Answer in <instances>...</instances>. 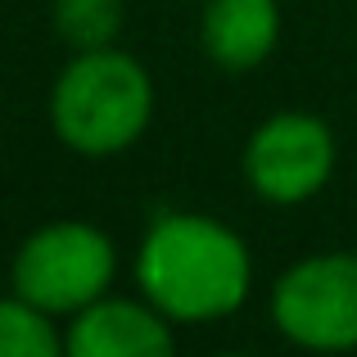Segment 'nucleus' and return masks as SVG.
I'll list each match as a JSON object with an SVG mask.
<instances>
[{
  "instance_id": "f03ea898",
  "label": "nucleus",
  "mask_w": 357,
  "mask_h": 357,
  "mask_svg": "<svg viewBox=\"0 0 357 357\" xmlns=\"http://www.w3.org/2000/svg\"><path fill=\"white\" fill-rule=\"evenodd\" d=\"M154 118V82L118 45L77 50L50 91V122L73 154L109 158L131 149Z\"/></svg>"
},
{
  "instance_id": "423d86ee",
  "label": "nucleus",
  "mask_w": 357,
  "mask_h": 357,
  "mask_svg": "<svg viewBox=\"0 0 357 357\" xmlns=\"http://www.w3.org/2000/svg\"><path fill=\"white\" fill-rule=\"evenodd\" d=\"M172 321L149 298H96L73 312V326L63 335V349L73 357H163L172 353Z\"/></svg>"
},
{
  "instance_id": "f257e3e1",
  "label": "nucleus",
  "mask_w": 357,
  "mask_h": 357,
  "mask_svg": "<svg viewBox=\"0 0 357 357\" xmlns=\"http://www.w3.org/2000/svg\"><path fill=\"white\" fill-rule=\"evenodd\" d=\"M136 280L167 321H218L249 298L253 262L231 227L199 213H158L136 253Z\"/></svg>"
},
{
  "instance_id": "7ed1b4c3",
  "label": "nucleus",
  "mask_w": 357,
  "mask_h": 357,
  "mask_svg": "<svg viewBox=\"0 0 357 357\" xmlns=\"http://www.w3.org/2000/svg\"><path fill=\"white\" fill-rule=\"evenodd\" d=\"M114 280V240L91 222H50L14 253V294L50 317H73L105 298Z\"/></svg>"
},
{
  "instance_id": "20e7f679",
  "label": "nucleus",
  "mask_w": 357,
  "mask_h": 357,
  "mask_svg": "<svg viewBox=\"0 0 357 357\" xmlns=\"http://www.w3.org/2000/svg\"><path fill=\"white\" fill-rule=\"evenodd\" d=\"M271 321L303 349H357V253H317L294 262L271 289Z\"/></svg>"
},
{
  "instance_id": "0eeeda50",
  "label": "nucleus",
  "mask_w": 357,
  "mask_h": 357,
  "mask_svg": "<svg viewBox=\"0 0 357 357\" xmlns=\"http://www.w3.org/2000/svg\"><path fill=\"white\" fill-rule=\"evenodd\" d=\"M280 41L276 0H208L204 5V50L218 68L249 73L267 63Z\"/></svg>"
},
{
  "instance_id": "39448f33",
  "label": "nucleus",
  "mask_w": 357,
  "mask_h": 357,
  "mask_svg": "<svg viewBox=\"0 0 357 357\" xmlns=\"http://www.w3.org/2000/svg\"><path fill=\"white\" fill-rule=\"evenodd\" d=\"M335 136L312 114H276L244 145V176L271 204H303L331 181Z\"/></svg>"
},
{
  "instance_id": "6e6552de",
  "label": "nucleus",
  "mask_w": 357,
  "mask_h": 357,
  "mask_svg": "<svg viewBox=\"0 0 357 357\" xmlns=\"http://www.w3.org/2000/svg\"><path fill=\"white\" fill-rule=\"evenodd\" d=\"M63 340L54 335L50 312L27 303L23 294L0 298V357H54Z\"/></svg>"
},
{
  "instance_id": "1a4fd4ad",
  "label": "nucleus",
  "mask_w": 357,
  "mask_h": 357,
  "mask_svg": "<svg viewBox=\"0 0 357 357\" xmlns=\"http://www.w3.org/2000/svg\"><path fill=\"white\" fill-rule=\"evenodd\" d=\"M54 32L73 50H105L122 32V0H54Z\"/></svg>"
}]
</instances>
